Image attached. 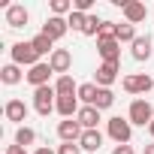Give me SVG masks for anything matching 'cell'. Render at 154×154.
<instances>
[{
    "label": "cell",
    "instance_id": "cell-1",
    "mask_svg": "<svg viewBox=\"0 0 154 154\" xmlns=\"http://www.w3.org/2000/svg\"><path fill=\"white\" fill-rule=\"evenodd\" d=\"M54 103H57L54 85H45V88H36V91H33V109H36L42 118H48V115L54 112Z\"/></svg>",
    "mask_w": 154,
    "mask_h": 154
},
{
    "label": "cell",
    "instance_id": "cell-2",
    "mask_svg": "<svg viewBox=\"0 0 154 154\" xmlns=\"http://www.w3.org/2000/svg\"><path fill=\"white\" fill-rule=\"evenodd\" d=\"M106 133H109L118 145H130V139H133V124H130L127 118H109V121H106Z\"/></svg>",
    "mask_w": 154,
    "mask_h": 154
},
{
    "label": "cell",
    "instance_id": "cell-3",
    "mask_svg": "<svg viewBox=\"0 0 154 154\" xmlns=\"http://www.w3.org/2000/svg\"><path fill=\"white\" fill-rule=\"evenodd\" d=\"M127 121L130 124H139V127H148L154 121V106L148 100H133L130 103V112H127Z\"/></svg>",
    "mask_w": 154,
    "mask_h": 154
},
{
    "label": "cell",
    "instance_id": "cell-4",
    "mask_svg": "<svg viewBox=\"0 0 154 154\" xmlns=\"http://www.w3.org/2000/svg\"><path fill=\"white\" fill-rule=\"evenodd\" d=\"M12 63H18V66H36L39 63V51L30 45V42H15L12 45Z\"/></svg>",
    "mask_w": 154,
    "mask_h": 154
},
{
    "label": "cell",
    "instance_id": "cell-5",
    "mask_svg": "<svg viewBox=\"0 0 154 154\" xmlns=\"http://www.w3.org/2000/svg\"><path fill=\"white\" fill-rule=\"evenodd\" d=\"M154 88V79L145 72H133V75H124V91L127 94H148Z\"/></svg>",
    "mask_w": 154,
    "mask_h": 154
},
{
    "label": "cell",
    "instance_id": "cell-6",
    "mask_svg": "<svg viewBox=\"0 0 154 154\" xmlns=\"http://www.w3.org/2000/svg\"><path fill=\"white\" fill-rule=\"evenodd\" d=\"M51 72H54V69H51V66H48L45 60H39L36 66H30V69L24 72V79H27V82L33 85V91H36V88H45V85H48V79H51Z\"/></svg>",
    "mask_w": 154,
    "mask_h": 154
},
{
    "label": "cell",
    "instance_id": "cell-7",
    "mask_svg": "<svg viewBox=\"0 0 154 154\" xmlns=\"http://www.w3.org/2000/svg\"><path fill=\"white\" fill-rule=\"evenodd\" d=\"M97 51L103 63H121V42L118 39H97Z\"/></svg>",
    "mask_w": 154,
    "mask_h": 154
},
{
    "label": "cell",
    "instance_id": "cell-8",
    "mask_svg": "<svg viewBox=\"0 0 154 154\" xmlns=\"http://www.w3.org/2000/svg\"><path fill=\"white\" fill-rule=\"evenodd\" d=\"M82 133H85V127L75 121V118H66V121L57 124V136H60V142H79Z\"/></svg>",
    "mask_w": 154,
    "mask_h": 154
},
{
    "label": "cell",
    "instance_id": "cell-9",
    "mask_svg": "<svg viewBox=\"0 0 154 154\" xmlns=\"http://www.w3.org/2000/svg\"><path fill=\"white\" fill-rule=\"evenodd\" d=\"M66 30H69V24H66V18H57V15H48L45 18V24H42V33L48 36V39H63L66 36Z\"/></svg>",
    "mask_w": 154,
    "mask_h": 154
},
{
    "label": "cell",
    "instance_id": "cell-10",
    "mask_svg": "<svg viewBox=\"0 0 154 154\" xmlns=\"http://www.w3.org/2000/svg\"><path fill=\"white\" fill-rule=\"evenodd\" d=\"M79 97H75V94H66V97H57V103H54V112L66 121V118H75V115H79Z\"/></svg>",
    "mask_w": 154,
    "mask_h": 154
},
{
    "label": "cell",
    "instance_id": "cell-11",
    "mask_svg": "<svg viewBox=\"0 0 154 154\" xmlns=\"http://www.w3.org/2000/svg\"><path fill=\"white\" fill-rule=\"evenodd\" d=\"M48 66H51L54 72L66 75V72H69V66H72V54H69V48H54V51H51V57H48Z\"/></svg>",
    "mask_w": 154,
    "mask_h": 154
},
{
    "label": "cell",
    "instance_id": "cell-12",
    "mask_svg": "<svg viewBox=\"0 0 154 154\" xmlns=\"http://www.w3.org/2000/svg\"><path fill=\"white\" fill-rule=\"evenodd\" d=\"M27 21H30V12H27L21 3H12V6L6 9V24H9L12 30H18V27H27Z\"/></svg>",
    "mask_w": 154,
    "mask_h": 154
},
{
    "label": "cell",
    "instance_id": "cell-13",
    "mask_svg": "<svg viewBox=\"0 0 154 154\" xmlns=\"http://www.w3.org/2000/svg\"><path fill=\"white\" fill-rule=\"evenodd\" d=\"M75 121H79L85 130H97V124H100L103 118H100V109H97V106H82L79 115H75Z\"/></svg>",
    "mask_w": 154,
    "mask_h": 154
},
{
    "label": "cell",
    "instance_id": "cell-14",
    "mask_svg": "<svg viewBox=\"0 0 154 154\" xmlns=\"http://www.w3.org/2000/svg\"><path fill=\"white\" fill-rule=\"evenodd\" d=\"M118 79V63H100L97 66V88H112Z\"/></svg>",
    "mask_w": 154,
    "mask_h": 154
},
{
    "label": "cell",
    "instance_id": "cell-15",
    "mask_svg": "<svg viewBox=\"0 0 154 154\" xmlns=\"http://www.w3.org/2000/svg\"><path fill=\"white\" fill-rule=\"evenodd\" d=\"M79 148H82V151L97 154V151L103 148V133H100V130H85V133H82V139H79Z\"/></svg>",
    "mask_w": 154,
    "mask_h": 154
},
{
    "label": "cell",
    "instance_id": "cell-16",
    "mask_svg": "<svg viewBox=\"0 0 154 154\" xmlns=\"http://www.w3.org/2000/svg\"><path fill=\"white\" fill-rule=\"evenodd\" d=\"M124 12V18H127V24H139V21H145V15H148V9H145V3H139V0H130V3L121 9Z\"/></svg>",
    "mask_w": 154,
    "mask_h": 154
},
{
    "label": "cell",
    "instance_id": "cell-17",
    "mask_svg": "<svg viewBox=\"0 0 154 154\" xmlns=\"http://www.w3.org/2000/svg\"><path fill=\"white\" fill-rule=\"evenodd\" d=\"M3 115H6V121L21 124V121L27 118V106H24V100H9V103L3 106Z\"/></svg>",
    "mask_w": 154,
    "mask_h": 154
},
{
    "label": "cell",
    "instance_id": "cell-18",
    "mask_svg": "<svg viewBox=\"0 0 154 154\" xmlns=\"http://www.w3.org/2000/svg\"><path fill=\"white\" fill-rule=\"evenodd\" d=\"M130 54H133V60H148L151 57V36L145 33V36H136V42L130 45Z\"/></svg>",
    "mask_w": 154,
    "mask_h": 154
},
{
    "label": "cell",
    "instance_id": "cell-19",
    "mask_svg": "<svg viewBox=\"0 0 154 154\" xmlns=\"http://www.w3.org/2000/svg\"><path fill=\"white\" fill-rule=\"evenodd\" d=\"M21 79H24V72H21L18 63H6L3 69H0V82H3V85H18Z\"/></svg>",
    "mask_w": 154,
    "mask_h": 154
},
{
    "label": "cell",
    "instance_id": "cell-20",
    "mask_svg": "<svg viewBox=\"0 0 154 154\" xmlns=\"http://www.w3.org/2000/svg\"><path fill=\"white\" fill-rule=\"evenodd\" d=\"M97 94H100V88H97V82H85V85H79V103L82 106H94V100H97Z\"/></svg>",
    "mask_w": 154,
    "mask_h": 154
},
{
    "label": "cell",
    "instance_id": "cell-21",
    "mask_svg": "<svg viewBox=\"0 0 154 154\" xmlns=\"http://www.w3.org/2000/svg\"><path fill=\"white\" fill-rule=\"evenodd\" d=\"M54 91H57V97H66V94H79V85L72 82V75H57V82H54Z\"/></svg>",
    "mask_w": 154,
    "mask_h": 154
},
{
    "label": "cell",
    "instance_id": "cell-22",
    "mask_svg": "<svg viewBox=\"0 0 154 154\" xmlns=\"http://www.w3.org/2000/svg\"><path fill=\"white\" fill-rule=\"evenodd\" d=\"M30 45L39 51V57H42V54H48V57H51V51H54V39H48L45 33H36V36L30 39Z\"/></svg>",
    "mask_w": 154,
    "mask_h": 154
},
{
    "label": "cell",
    "instance_id": "cell-23",
    "mask_svg": "<svg viewBox=\"0 0 154 154\" xmlns=\"http://www.w3.org/2000/svg\"><path fill=\"white\" fill-rule=\"evenodd\" d=\"M33 142H36V130H33V127H24V124H21V127L15 130V145L27 148V145H33Z\"/></svg>",
    "mask_w": 154,
    "mask_h": 154
},
{
    "label": "cell",
    "instance_id": "cell-24",
    "mask_svg": "<svg viewBox=\"0 0 154 154\" xmlns=\"http://www.w3.org/2000/svg\"><path fill=\"white\" fill-rule=\"evenodd\" d=\"M94 106H97L100 112H103V109H112V106H115V94H112V88H100V94H97Z\"/></svg>",
    "mask_w": 154,
    "mask_h": 154
},
{
    "label": "cell",
    "instance_id": "cell-25",
    "mask_svg": "<svg viewBox=\"0 0 154 154\" xmlns=\"http://www.w3.org/2000/svg\"><path fill=\"white\" fill-rule=\"evenodd\" d=\"M66 24H69L72 30H79V33H82V30H85V24H88V15H85V12H75V9H72V12L66 15Z\"/></svg>",
    "mask_w": 154,
    "mask_h": 154
},
{
    "label": "cell",
    "instance_id": "cell-26",
    "mask_svg": "<svg viewBox=\"0 0 154 154\" xmlns=\"http://www.w3.org/2000/svg\"><path fill=\"white\" fill-rule=\"evenodd\" d=\"M118 42H130V45H133V42H136V27L127 24V21L118 24Z\"/></svg>",
    "mask_w": 154,
    "mask_h": 154
},
{
    "label": "cell",
    "instance_id": "cell-27",
    "mask_svg": "<svg viewBox=\"0 0 154 154\" xmlns=\"http://www.w3.org/2000/svg\"><path fill=\"white\" fill-rule=\"evenodd\" d=\"M69 12H72V0H51V15L63 18V15H69Z\"/></svg>",
    "mask_w": 154,
    "mask_h": 154
},
{
    "label": "cell",
    "instance_id": "cell-28",
    "mask_svg": "<svg viewBox=\"0 0 154 154\" xmlns=\"http://www.w3.org/2000/svg\"><path fill=\"white\" fill-rule=\"evenodd\" d=\"M97 39H118V24H115V21H103Z\"/></svg>",
    "mask_w": 154,
    "mask_h": 154
},
{
    "label": "cell",
    "instance_id": "cell-29",
    "mask_svg": "<svg viewBox=\"0 0 154 154\" xmlns=\"http://www.w3.org/2000/svg\"><path fill=\"white\" fill-rule=\"evenodd\" d=\"M100 24H103V21H100L97 15H88V24H85L82 33H85V36H97V33H100Z\"/></svg>",
    "mask_w": 154,
    "mask_h": 154
},
{
    "label": "cell",
    "instance_id": "cell-30",
    "mask_svg": "<svg viewBox=\"0 0 154 154\" xmlns=\"http://www.w3.org/2000/svg\"><path fill=\"white\" fill-rule=\"evenodd\" d=\"M72 9H75V12H85V15H91V9H94V0H72Z\"/></svg>",
    "mask_w": 154,
    "mask_h": 154
},
{
    "label": "cell",
    "instance_id": "cell-31",
    "mask_svg": "<svg viewBox=\"0 0 154 154\" xmlns=\"http://www.w3.org/2000/svg\"><path fill=\"white\" fill-rule=\"evenodd\" d=\"M57 154H82V148H79V142H63L57 148Z\"/></svg>",
    "mask_w": 154,
    "mask_h": 154
},
{
    "label": "cell",
    "instance_id": "cell-32",
    "mask_svg": "<svg viewBox=\"0 0 154 154\" xmlns=\"http://www.w3.org/2000/svg\"><path fill=\"white\" fill-rule=\"evenodd\" d=\"M112 154H136V151H133V145H115Z\"/></svg>",
    "mask_w": 154,
    "mask_h": 154
},
{
    "label": "cell",
    "instance_id": "cell-33",
    "mask_svg": "<svg viewBox=\"0 0 154 154\" xmlns=\"http://www.w3.org/2000/svg\"><path fill=\"white\" fill-rule=\"evenodd\" d=\"M6 154H27V148H21V145H6Z\"/></svg>",
    "mask_w": 154,
    "mask_h": 154
},
{
    "label": "cell",
    "instance_id": "cell-34",
    "mask_svg": "<svg viewBox=\"0 0 154 154\" xmlns=\"http://www.w3.org/2000/svg\"><path fill=\"white\" fill-rule=\"evenodd\" d=\"M33 154H54V151H51V148H45V145H39V148H36Z\"/></svg>",
    "mask_w": 154,
    "mask_h": 154
},
{
    "label": "cell",
    "instance_id": "cell-35",
    "mask_svg": "<svg viewBox=\"0 0 154 154\" xmlns=\"http://www.w3.org/2000/svg\"><path fill=\"white\" fill-rule=\"evenodd\" d=\"M145 154H154V139H151V142L145 145Z\"/></svg>",
    "mask_w": 154,
    "mask_h": 154
},
{
    "label": "cell",
    "instance_id": "cell-36",
    "mask_svg": "<svg viewBox=\"0 0 154 154\" xmlns=\"http://www.w3.org/2000/svg\"><path fill=\"white\" fill-rule=\"evenodd\" d=\"M148 133H151V139H154V121H151V124H148Z\"/></svg>",
    "mask_w": 154,
    "mask_h": 154
}]
</instances>
